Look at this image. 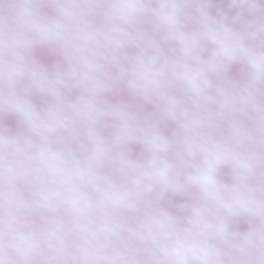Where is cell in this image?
<instances>
[{"label":"cell","instance_id":"1","mask_svg":"<svg viewBox=\"0 0 264 264\" xmlns=\"http://www.w3.org/2000/svg\"><path fill=\"white\" fill-rule=\"evenodd\" d=\"M162 204L167 212L179 217H185L191 213V206L189 201L178 196L168 194L163 199Z\"/></svg>","mask_w":264,"mask_h":264},{"label":"cell","instance_id":"2","mask_svg":"<svg viewBox=\"0 0 264 264\" xmlns=\"http://www.w3.org/2000/svg\"><path fill=\"white\" fill-rule=\"evenodd\" d=\"M24 122L18 115L14 114L0 117V132L7 135H14L24 129Z\"/></svg>","mask_w":264,"mask_h":264},{"label":"cell","instance_id":"3","mask_svg":"<svg viewBox=\"0 0 264 264\" xmlns=\"http://www.w3.org/2000/svg\"><path fill=\"white\" fill-rule=\"evenodd\" d=\"M34 52L37 60L45 66L48 64L52 59L59 56V50L57 46L52 44H40L36 47Z\"/></svg>","mask_w":264,"mask_h":264},{"label":"cell","instance_id":"4","mask_svg":"<svg viewBox=\"0 0 264 264\" xmlns=\"http://www.w3.org/2000/svg\"><path fill=\"white\" fill-rule=\"evenodd\" d=\"M125 154L133 161L137 162L145 163L149 161L150 153L146 148L139 144H129L125 148Z\"/></svg>","mask_w":264,"mask_h":264},{"label":"cell","instance_id":"5","mask_svg":"<svg viewBox=\"0 0 264 264\" xmlns=\"http://www.w3.org/2000/svg\"><path fill=\"white\" fill-rule=\"evenodd\" d=\"M34 10L37 18L44 21L52 20L57 15V10L54 6L44 0L36 3Z\"/></svg>","mask_w":264,"mask_h":264},{"label":"cell","instance_id":"6","mask_svg":"<svg viewBox=\"0 0 264 264\" xmlns=\"http://www.w3.org/2000/svg\"><path fill=\"white\" fill-rule=\"evenodd\" d=\"M72 151L79 159H85L92 153V143L86 138H79L72 144Z\"/></svg>","mask_w":264,"mask_h":264},{"label":"cell","instance_id":"7","mask_svg":"<svg viewBox=\"0 0 264 264\" xmlns=\"http://www.w3.org/2000/svg\"><path fill=\"white\" fill-rule=\"evenodd\" d=\"M119 126L117 121L111 118H105L99 122V134L105 138H111L117 134Z\"/></svg>","mask_w":264,"mask_h":264},{"label":"cell","instance_id":"8","mask_svg":"<svg viewBox=\"0 0 264 264\" xmlns=\"http://www.w3.org/2000/svg\"><path fill=\"white\" fill-rule=\"evenodd\" d=\"M46 67L52 76H63L67 70L68 64L64 59L61 58L60 56H57L52 59Z\"/></svg>","mask_w":264,"mask_h":264},{"label":"cell","instance_id":"9","mask_svg":"<svg viewBox=\"0 0 264 264\" xmlns=\"http://www.w3.org/2000/svg\"><path fill=\"white\" fill-rule=\"evenodd\" d=\"M17 92H18L19 96L24 98V99H32L36 95L35 88L32 82L30 80L22 81L18 85L17 87Z\"/></svg>","mask_w":264,"mask_h":264},{"label":"cell","instance_id":"10","mask_svg":"<svg viewBox=\"0 0 264 264\" xmlns=\"http://www.w3.org/2000/svg\"><path fill=\"white\" fill-rule=\"evenodd\" d=\"M21 144L26 151L29 152H35L38 149L39 138L32 134H25L21 140Z\"/></svg>","mask_w":264,"mask_h":264},{"label":"cell","instance_id":"11","mask_svg":"<svg viewBox=\"0 0 264 264\" xmlns=\"http://www.w3.org/2000/svg\"><path fill=\"white\" fill-rule=\"evenodd\" d=\"M32 100L37 107V110L43 111L51 105L52 98L46 94H36Z\"/></svg>","mask_w":264,"mask_h":264},{"label":"cell","instance_id":"12","mask_svg":"<svg viewBox=\"0 0 264 264\" xmlns=\"http://www.w3.org/2000/svg\"><path fill=\"white\" fill-rule=\"evenodd\" d=\"M230 230L233 232H237V233H244L245 232L249 229V226L246 221L242 219H234L231 221Z\"/></svg>","mask_w":264,"mask_h":264},{"label":"cell","instance_id":"13","mask_svg":"<svg viewBox=\"0 0 264 264\" xmlns=\"http://www.w3.org/2000/svg\"><path fill=\"white\" fill-rule=\"evenodd\" d=\"M68 140H69V137L64 131H58L53 136L52 142L54 147L57 148H62L67 144Z\"/></svg>","mask_w":264,"mask_h":264},{"label":"cell","instance_id":"14","mask_svg":"<svg viewBox=\"0 0 264 264\" xmlns=\"http://www.w3.org/2000/svg\"><path fill=\"white\" fill-rule=\"evenodd\" d=\"M218 178L225 183H231L233 181V173L228 167H222L219 169L217 174Z\"/></svg>","mask_w":264,"mask_h":264},{"label":"cell","instance_id":"15","mask_svg":"<svg viewBox=\"0 0 264 264\" xmlns=\"http://www.w3.org/2000/svg\"><path fill=\"white\" fill-rule=\"evenodd\" d=\"M77 91L72 86H68L62 90V98L67 102H72L77 97Z\"/></svg>","mask_w":264,"mask_h":264},{"label":"cell","instance_id":"16","mask_svg":"<svg viewBox=\"0 0 264 264\" xmlns=\"http://www.w3.org/2000/svg\"><path fill=\"white\" fill-rule=\"evenodd\" d=\"M0 1H10V2H14V1H16V0H0Z\"/></svg>","mask_w":264,"mask_h":264}]
</instances>
